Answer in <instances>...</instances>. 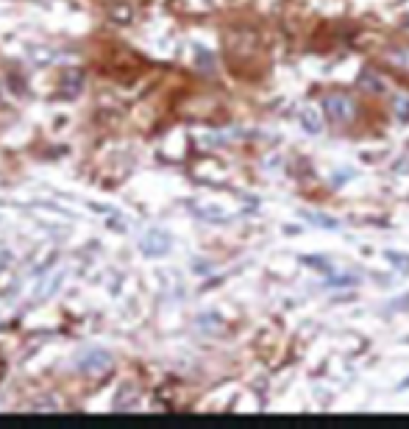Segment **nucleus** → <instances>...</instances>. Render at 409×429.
I'll return each mask as SVG.
<instances>
[{
	"mask_svg": "<svg viewBox=\"0 0 409 429\" xmlns=\"http://www.w3.org/2000/svg\"><path fill=\"white\" fill-rule=\"evenodd\" d=\"M401 387H409V379H403V382H401Z\"/></svg>",
	"mask_w": 409,
	"mask_h": 429,
	"instance_id": "9b49d317",
	"label": "nucleus"
},
{
	"mask_svg": "<svg viewBox=\"0 0 409 429\" xmlns=\"http://www.w3.org/2000/svg\"><path fill=\"white\" fill-rule=\"evenodd\" d=\"M395 115H398V120H409V101L406 98H395Z\"/></svg>",
	"mask_w": 409,
	"mask_h": 429,
	"instance_id": "0eeeda50",
	"label": "nucleus"
},
{
	"mask_svg": "<svg viewBox=\"0 0 409 429\" xmlns=\"http://www.w3.org/2000/svg\"><path fill=\"white\" fill-rule=\"evenodd\" d=\"M167 246H170V240H167V235H162V232H150V235L145 237V254H164Z\"/></svg>",
	"mask_w": 409,
	"mask_h": 429,
	"instance_id": "39448f33",
	"label": "nucleus"
},
{
	"mask_svg": "<svg viewBox=\"0 0 409 429\" xmlns=\"http://www.w3.org/2000/svg\"><path fill=\"white\" fill-rule=\"evenodd\" d=\"M81 87H84V78H81L78 70H67V73L62 76V81H59V90H62L67 98H76V95L81 92Z\"/></svg>",
	"mask_w": 409,
	"mask_h": 429,
	"instance_id": "20e7f679",
	"label": "nucleus"
},
{
	"mask_svg": "<svg viewBox=\"0 0 409 429\" xmlns=\"http://www.w3.org/2000/svg\"><path fill=\"white\" fill-rule=\"evenodd\" d=\"M323 109H326V117L331 123H340V126H348L356 117V106L348 95H326Z\"/></svg>",
	"mask_w": 409,
	"mask_h": 429,
	"instance_id": "f257e3e1",
	"label": "nucleus"
},
{
	"mask_svg": "<svg viewBox=\"0 0 409 429\" xmlns=\"http://www.w3.org/2000/svg\"><path fill=\"white\" fill-rule=\"evenodd\" d=\"M306 218L317 226H326V229H337V221L334 218H326V214H306Z\"/></svg>",
	"mask_w": 409,
	"mask_h": 429,
	"instance_id": "6e6552de",
	"label": "nucleus"
},
{
	"mask_svg": "<svg viewBox=\"0 0 409 429\" xmlns=\"http://www.w3.org/2000/svg\"><path fill=\"white\" fill-rule=\"evenodd\" d=\"M387 260H390V262H395L403 274L409 271V260H406V257H401V254H395V251H387Z\"/></svg>",
	"mask_w": 409,
	"mask_h": 429,
	"instance_id": "1a4fd4ad",
	"label": "nucleus"
},
{
	"mask_svg": "<svg viewBox=\"0 0 409 429\" xmlns=\"http://www.w3.org/2000/svg\"><path fill=\"white\" fill-rule=\"evenodd\" d=\"M329 285H356V279L354 276H348V279H329Z\"/></svg>",
	"mask_w": 409,
	"mask_h": 429,
	"instance_id": "9d476101",
	"label": "nucleus"
},
{
	"mask_svg": "<svg viewBox=\"0 0 409 429\" xmlns=\"http://www.w3.org/2000/svg\"><path fill=\"white\" fill-rule=\"evenodd\" d=\"M109 368H112V360H109V354H103V351H89V354L81 360V371L89 373V376L106 373Z\"/></svg>",
	"mask_w": 409,
	"mask_h": 429,
	"instance_id": "f03ea898",
	"label": "nucleus"
},
{
	"mask_svg": "<svg viewBox=\"0 0 409 429\" xmlns=\"http://www.w3.org/2000/svg\"><path fill=\"white\" fill-rule=\"evenodd\" d=\"M356 84H359L365 92H387V81L378 78V73H373V70H362L359 78H356Z\"/></svg>",
	"mask_w": 409,
	"mask_h": 429,
	"instance_id": "7ed1b4c3",
	"label": "nucleus"
},
{
	"mask_svg": "<svg viewBox=\"0 0 409 429\" xmlns=\"http://www.w3.org/2000/svg\"><path fill=\"white\" fill-rule=\"evenodd\" d=\"M301 123H304V128H306L309 134H320V128H323L320 120H317V115H315L312 109H304V112H301Z\"/></svg>",
	"mask_w": 409,
	"mask_h": 429,
	"instance_id": "423d86ee",
	"label": "nucleus"
}]
</instances>
